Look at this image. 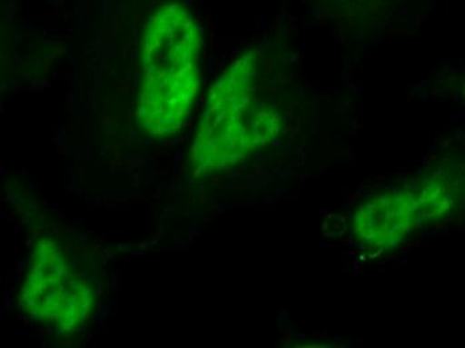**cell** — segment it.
I'll use <instances>...</instances> for the list:
<instances>
[{
    "instance_id": "obj_2",
    "label": "cell",
    "mask_w": 465,
    "mask_h": 348,
    "mask_svg": "<svg viewBox=\"0 0 465 348\" xmlns=\"http://www.w3.org/2000/svg\"><path fill=\"white\" fill-rule=\"evenodd\" d=\"M200 25L183 3H164L144 28L135 121L142 134L169 138L189 120L200 92Z\"/></svg>"
},
{
    "instance_id": "obj_1",
    "label": "cell",
    "mask_w": 465,
    "mask_h": 348,
    "mask_svg": "<svg viewBox=\"0 0 465 348\" xmlns=\"http://www.w3.org/2000/svg\"><path fill=\"white\" fill-rule=\"evenodd\" d=\"M276 55L252 49L213 84L192 146L197 172L226 171L279 140L286 124Z\"/></svg>"
},
{
    "instance_id": "obj_4",
    "label": "cell",
    "mask_w": 465,
    "mask_h": 348,
    "mask_svg": "<svg viewBox=\"0 0 465 348\" xmlns=\"http://www.w3.org/2000/svg\"><path fill=\"white\" fill-rule=\"evenodd\" d=\"M445 203L444 189L435 183L385 192L354 212V239L367 251L395 248L425 219L445 211Z\"/></svg>"
},
{
    "instance_id": "obj_3",
    "label": "cell",
    "mask_w": 465,
    "mask_h": 348,
    "mask_svg": "<svg viewBox=\"0 0 465 348\" xmlns=\"http://www.w3.org/2000/svg\"><path fill=\"white\" fill-rule=\"evenodd\" d=\"M101 280L93 248L75 237L45 234L31 252L19 307L28 318L69 333L95 311Z\"/></svg>"
}]
</instances>
